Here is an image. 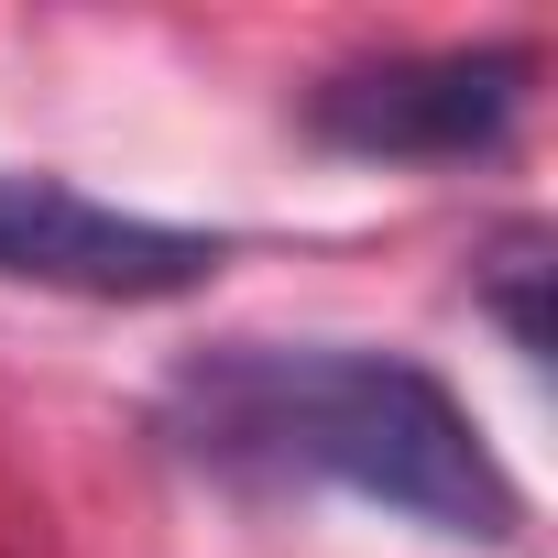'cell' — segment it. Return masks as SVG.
Returning a JSON list of instances; mask_svg holds the SVG:
<instances>
[{"instance_id": "cell-1", "label": "cell", "mask_w": 558, "mask_h": 558, "mask_svg": "<svg viewBox=\"0 0 558 558\" xmlns=\"http://www.w3.org/2000/svg\"><path fill=\"white\" fill-rule=\"evenodd\" d=\"M165 438L175 460L241 482V493H362L427 536H471L504 547L525 525L493 438L471 427V405L405 362V351H362V340H208L165 373Z\"/></svg>"}, {"instance_id": "cell-2", "label": "cell", "mask_w": 558, "mask_h": 558, "mask_svg": "<svg viewBox=\"0 0 558 558\" xmlns=\"http://www.w3.org/2000/svg\"><path fill=\"white\" fill-rule=\"evenodd\" d=\"M536 88L525 45H438V56H373L307 88V132L329 154H373V165H471L514 132Z\"/></svg>"}, {"instance_id": "cell-3", "label": "cell", "mask_w": 558, "mask_h": 558, "mask_svg": "<svg viewBox=\"0 0 558 558\" xmlns=\"http://www.w3.org/2000/svg\"><path fill=\"white\" fill-rule=\"evenodd\" d=\"M219 263H230L219 230H175V219L110 208V197H88L66 175H0V274H12V286L154 307V296H197Z\"/></svg>"}, {"instance_id": "cell-4", "label": "cell", "mask_w": 558, "mask_h": 558, "mask_svg": "<svg viewBox=\"0 0 558 558\" xmlns=\"http://www.w3.org/2000/svg\"><path fill=\"white\" fill-rule=\"evenodd\" d=\"M471 286H482V307L504 318V340H514L525 362H547V230H536V219H514V230L471 263Z\"/></svg>"}]
</instances>
